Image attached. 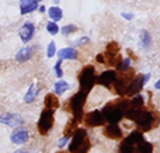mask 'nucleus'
Wrapping results in <instances>:
<instances>
[{"mask_svg":"<svg viewBox=\"0 0 160 153\" xmlns=\"http://www.w3.org/2000/svg\"><path fill=\"white\" fill-rule=\"evenodd\" d=\"M138 146L129 136L125 138L119 145V153H138Z\"/></svg>","mask_w":160,"mask_h":153,"instance_id":"nucleus-13","label":"nucleus"},{"mask_svg":"<svg viewBox=\"0 0 160 153\" xmlns=\"http://www.w3.org/2000/svg\"><path fill=\"white\" fill-rule=\"evenodd\" d=\"M32 49H34L32 47H25V48H22V49H20V52L17 53L16 59H17L18 62H25V61H28V59L31 58V55H32Z\"/></svg>","mask_w":160,"mask_h":153,"instance_id":"nucleus-20","label":"nucleus"},{"mask_svg":"<svg viewBox=\"0 0 160 153\" xmlns=\"http://www.w3.org/2000/svg\"><path fill=\"white\" fill-rule=\"evenodd\" d=\"M68 89H69V84L66 83V81L63 80H58L55 83V94H63L65 91H68Z\"/></svg>","mask_w":160,"mask_h":153,"instance_id":"nucleus-22","label":"nucleus"},{"mask_svg":"<svg viewBox=\"0 0 160 153\" xmlns=\"http://www.w3.org/2000/svg\"><path fill=\"white\" fill-rule=\"evenodd\" d=\"M76 126H78V122H76L75 120H70L69 122H68V125H66V129H65V138H69L70 135L75 134Z\"/></svg>","mask_w":160,"mask_h":153,"instance_id":"nucleus-25","label":"nucleus"},{"mask_svg":"<svg viewBox=\"0 0 160 153\" xmlns=\"http://www.w3.org/2000/svg\"><path fill=\"white\" fill-rule=\"evenodd\" d=\"M129 65H131V61L129 59H122L121 62H118L117 63V69L118 70H121V72H127L128 69H129Z\"/></svg>","mask_w":160,"mask_h":153,"instance_id":"nucleus-29","label":"nucleus"},{"mask_svg":"<svg viewBox=\"0 0 160 153\" xmlns=\"http://www.w3.org/2000/svg\"><path fill=\"white\" fill-rule=\"evenodd\" d=\"M58 55H59V61L78 58V52H76V49H73V48H62V49H59Z\"/></svg>","mask_w":160,"mask_h":153,"instance_id":"nucleus-17","label":"nucleus"},{"mask_svg":"<svg viewBox=\"0 0 160 153\" xmlns=\"http://www.w3.org/2000/svg\"><path fill=\"white\" fill-rule=\"evenodd\" d=\"M117 79V72L115 70H107V72L101 73L97 79V83L101 84L104 87H111V83H114V80Z\"/></svg>","mask_w":160,"mask_h":153,"instance_id":"nucleus-10","label":"nucleus"},{"mask_svg":"<svg viewBox=\"0 0 160 153\" xmlns=\"http://www.w3.org/2000/svg\"><path fill=\"white\" fill-rule=\"evenodd\" d=\"M84 122L87 126H101L104 125V117L100 111H93L84 117Z\"/></svg>","mask_w":160,"mask_h":153,"instance_id":"nucleus-8","label":"nucleus"},{"mask_svg":"<svg viewBox=\"0 0 160 153\" xmlns=\"http://www.w3.org/2000/svg\"><path fill=\"white\" fill-rule=\"evenodd\" d=\"M150 45H152V37H150V34L148 31H143L142 32V47L145 49H148Z\"/></svg>","mask_w":160,"mask_h":153,"instance_id":"nucleus-26","label":"nucleus"},{"mask_svg":"<svg viewBox=\"0 0 160 153\" xmlns=\"http://www.w3.org/2000/svg\"><path fill=\"white\" fill-rule=\"evenodd\" d=\"M104 135L110 139H119V138H122V131L117 124H110L104 128Z\"/></svg>","mask_w":160,"mask_h":153,"instance_id":"nucleus-15","label":"nucleus"},{"mask_svg":"<svg viewBox=\"0 0 160 153\" xmlns=\"http://www.w3.org/2000/svg\"><path fill=\"white\" fill-rule=\"evenodd\" d=\"M143 76L138 75L135 76V77L132 79V80L129 81V84L127 86V90H125V96H128V97H132V96H138L139 91L142 90V87H143Z\"/></svg>","mask_w":160,"mask_h":153,"instance_id":"nucleus-6","label":"nucleus"},{"mask_svg":"<svg viewBox=\"0 0 160 153\" xmlns=\"http://www.w3.org/2000/svg\"><path fill=\"white\" fill-rule=\"evenodd\" d=\"M94 72H96V69H94V66H91V65L84 66V67H83V70L80 72L79 83H80V87H82V91L88 93L91 89H93L94 84H96Z\"/></svg>","mask_w":160,"mask_h":153,"instance_id":"nucleus-3","label":"nucleus"},{"mask_svg":"<svg viewBox=\"0 0 160 153\" xmlns=\"http://www.w3.org/2000/svg\"><path fill=\"white\" fill-rule=\"evenodd\" d=\"M138 153H153V145L146 142V141H143L142 143H139Z\"/></svg>","mask_w":160,"mask_h":153,"instance_id":"nucleus-24","label":"nucleus"},{"mask_svg":"<svg viewBox=\"0 0 160 153\" xmlns=\"http://www.w3.org/2000/svg\"><path fill=\"white\" fill-rule=\"evenodd\" d=\"M88 151H90V141H88V138H87V139H86L79 148H76L72 153H87Z\"/></svg>","mask_w":160,"mask_h":153,"instance_id":"nucleus-28","label":"nucleus"},{"mask_svg":"<svg viewBox=\"0 0 160 153\" xmlns=\"http://www.w3.org/2000/svg\"><path fill=\"white\" fill-rule=\"evenodd\" d=\"M118 51H119V47L117 42H110L107 45V51H105V61H108L110 65H115V56L118 55Z\"/></svg>","mask_w":160,"mask_h":153,"instance_id":"nucleus-11","label":"nucleus"},{"mask_svg":"<svg viewBox=\"0 0 160 153\" xmlns=\"http://www.w3.org/2000/svg\"><path fill=\"white\" fill-rule=\"evenodd\" d=\"M135 122L138 124V126L141 128V131L146 132V131L153 129L155 126H158L159 118H158V114H156V112L141 111V114H139V117L136 118Z\"/></svg>","mask_w":160,"mask_h":153,"instance_id":"nucleus-4","label":"nucleus"},{"mask_svg":"<svg viewBox=\"0 0 160 153\" xmlns=\"http://www.w3.org/2000/svg\"><path fill=\"white\" fill-rule=\"evenodd\" d=\"M38 91H39L38 84H37V83H32V84L30 86V89H28L27 94H25L24 101H25V103H32V101L37 98V96H38Z\"/></svg>","mask_w":160,"mask_h":153,"instance_id":"nucleus-18","label":"nucleus"},{"mask_svg":"<svg viewBox=\"0 0 160 153\" xmlns=\"http://www.w3.org/2000/svg\"><path fill=\"white\" fill-rule=\"evenodd\" d=\"M76 30H78L76 25H65V27L62 28V34H63V35H69V34L75 32Z\"/></svg>","mask_w":160,"mask_h":153,"instance_id":"nucleus-31","label":"nucleus"},{"mask_svg":"<svg viewBox=\"0 0 160 153\" xmlns=\"http://www.w3.org/2000/svg\"><path fill=\"white\" fill-rule=\"evenodd\" d=\"M42 0H21L20 2V11L21 14H28L31 11H34L38 7V3Z\"/></svg>","mask_w":160,"mask_h":153,"instance_id":"nucleus-16","label":"nucleus"},{"mask_svg":"<svg viewBox=\"0 0 160 153\" xmlns=\"http://www.w3.org/2000/svg\"><path fill=\"white\" fill-rule=\"evenodd\" d=\"M56 52V47H55V42H49L48 45V51H47V56L48 58H52Z\"/></svg>","mask_w":160,"mask_h":153,"instance_id":"nucleus-32","label":"nucleus"},{"mask_svg":"<svg viewBox=\"0 0 160 153\" xmlns=\"http://www.w3.org/2000/svg\"><path fill=\"white\" fill-rule=\"evenodd\" d=\"M122 16H124L125 18H128V20H132V14H122Z\"/></svg>","mask_w":160,"mask_h":153,"instance_id":"nucleus-36","label":"nucleus"},{"mask_svg":"<svg viewBox=\"0 0 160 153\" xmlns=\"http://www.w3.org/2000/svg\"><path fill=\"white\" fill-rule=\"evenodd\" d=\"M53 126V111L45 108L41 112V117L38 121V132L41 135H47Z\"/></svg>","mask_w":160,"mask_h":153,"instance_id":"nucleus-5","label":"nucleus"},{"mask_svg":"<svg viewBox=\"0 0 160 153\" xmlns=\"http://www.w3.org/2000/svg\"><path fill=\"white\" fill-rule=\"evenodd\" d=\"M53 2H55V4H56V3H58V0H53Z\"/></svg>","mask_w":160,"mask_h":153,"instance_id":"nucleus-38","label":"nucleus"},{"mask_svg":"<svg viewBox=\"0 0 160 153\" xmlns=\"http://www.w3.org/2000/svg\"><path fill=\"white\" fill-rule=\"evenodd\" d=\"M27 141H28V132H27V129H24V128H18L11 134V142L16 143V145L25 143Z\"/></svg>","mask_w":160,"mask_h":153,"instance_id":"nucleus-14","label":"nucleus"},{"mask_svg":"<svg viewBox=\"0 0 160 153\" xmlns=\"http://www.w3.org/2000/svg\"><path fill=\"white\" fill-rule=\"evenodd\" d=\"M141 111H142V110H132V108H129V110H127V111H125L124 117H127L128 120L136 121V118L139 117V114H141Z\"/></svg>","mask_w":160,"mask_h":153,"instance_id":"nucleus-27","label":"nucleus"},{"mask_svg":"<svg viewBox=\"0 0 160 153\" xmlns=\"http://www.w3.org/2000/svg\"><path fill=\"white\" fill-rule=\"evenodd\" d=\"M66 142H68V138H62L61 142H59V148H63V146L66 145Z\"/></svg>","mask_w":160,"mask_h":153,"instance_id":"nucleus-34","label":"nucleus"},{"mask_svg":"<svg viewBox=\"0 0 160 153\" xmlns=\"http://www.w3.org/2000/svg\"><path fill=\"white\" fill-rule=\"evenodd\" d=\"M58 153H65V152H58Z\"/></svg>","mask_w":160,"mask_h":153,"instance_id":"nucleus-39","label":"nucleus"},{"mask_svg":"<svg viewBox=\"0 0 160 153\" xmlns=\"http://www.w3.org/2000/svg\"><path fill=\"white\" fill-rule=\"evenodd\" d=\"M34 32H35V27H34L32 22H24L22 27L20 28L18 34H20V38H21L22 42H28L31 38L34 37Z\"/></svg>","mask_w":160,"mask_h":153,"instance_id":"nucleus-9","label":"nucleus"},{"mask_svg":"<svg viewBox=\"0 0 160 153\" xmlns=\"http://www.w3.org/2000/svg\"><path fill=\"white\" fill-rule=\"evenodd\" d=\"M48 16L53 20V22H55V21H59V20L62 18L63 11H62L58 6H53V7H49V10H48Z\"/></svg>","mask_w":160,"mask_h":153,"instance_id":"nucleus-21","label":"nucleus"},{"mask_svg":"<svg viewBox=\"0 0 160 153\" xmlns=\"http://www.w3.org/2000/svg\"><path fill=\"white\" fill-rule=\"evenodd\" d=\"M0 122L16 128V126H18V125H21L22 124V118L20 117V115H17V114H3L2 117H0Z\"/></svg>","mask_w":160,"mask_h":153,"instance_id":"nucleus-12","label":"nucleus"},{"mask_svg":"<svg viewBox=\"0 0 160 153\" xmlns=\"http://www.w3.org/2000/svg\"><path fill=\"white\" fill-rule=\"evenodd\" d=\"M86 97H87V93L84 91H78L75 96L72 97V100L69 101L70 103V108H72V112H73V120L76 122H82L83 120V107H84V103H86Z\"/></svg>","mask_w":160,"mask_h":153,"instance_id":"nucleus-2","label":"nucleus"},{"mask_svg":"<svg viewBox=\"0 0 160 153\" xmlns=\"http://www.w3.org/2000/svg\"><path fill=\"white\" fill-rule=\"evenodd\" d=\"M86 139H87V132H86V129H82V128L76 129L75 134H73V139L69 145V152L72 153L76 148H79Z\"/></svg>","mask_w":160,"mask_h":153,"instance_id":"nucleus-7","label":"nucleus"},{"mask_svg":"<svg viewBox=\"0 0 160 153\" xmlns=\"http://www.w3.org/2000/svg\"><path fill=\"white\" fill-rule=\"evenodd\" d=\"M61 65H62V61H59L58 63H56V66H55V70H56V76H58L59 79L62 77V75H63V72H62V67H61Z\"/></svg>","mask_w":160,"mask_h":153,"instance_id":"nucleus-33","label":"nucleus"},{"mask_svg":"<svg viewBox=\"0 0 160 153\" xmlns=\"http://www.w3.org/2000/svg\"><path fill=\"white\" fill-rule=\"evenodd\" d=\"M131 108L132 110H141L142 107H143V97L142 96H135V97L132 98V101L129 103Z\"/></svg>","mask_w":160,"mask_h":153,"instance_id":"nucleus-23","label":"nucleus"},{"mask_svg":"<svg viewBox=\"0 0 160 153\" xmlns=\"http://www.w3.org/2000/svg\"><path fill=\"white\" fill-rule=\"evenodd\" d=\"M47 30H48V32L52 34V35H55V34H58V32H59V27H58V24H56V22H53V21L48 22V24H47Z\"/></svg>","mask_w":160,"mask_h":153,"instance_id":"nucleus-30","label":"nucleus"},{"mask_svg":"<svg viewBox=\"0 0 160 153\" xmlns=\"http://www.w3.org/2000/svg\"><path fill=\"white\" fill-rule=\"evenodd\" d=\"M45 106H47L48 110H55L59 107V100L56 94H47L45 96Z\"/></svg>","mask_w":160,"mask_h":153,"instance_id":"nucleus-19","label":"nucleus"},{"mask_svg":"<svg viewBox=\"0 0 160 153\" xmlns=\"http://www.w3.org/2000/svg\"><path fill=\"white\" fill-rule=\"evenodd\" d=\"M97 61H98L100 63H104V62H105V58H104V55H97Z\"/></svg>","mask_w":160,"mask_h":153,"instance_id":"nucleus-35","label":"nucleus"},{"mask_svg":"<svg viewBox=\"0 0 160 153\" xmlns=\"http://www.w3.org/2000/svg\"><path fill=\"white\" fill-rule=\"evenodd\" d=\"M14 153H28L27 151H22V149H20V151H16Z\"/></svg>","mask_w":160,"mask_h":153,"instance_id":"nucleus-37","label":"nucleus"},{"mask_svg":"<svg viewBox=\"0 0 160 153\" xmlns=\"http://www.w3.org/2000/svg\"><path fill=\"white\" fill-rule=\"evenodd\" d=\"M129 101L128 100H118L115 103H110L104 107L101 115L104 117V120H107L110 124H118L119 121L124 118L125 111L128 110Z\"/></svg>","mask_w":160,"mask_h":153,"instance_id":"nucleus-1","label":"nucleus"}]
</instances>
